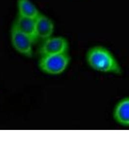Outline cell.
Wrapping results in <instances>:
<instances>
[{"instance_id": "cell-1", "label": "cell", "mask_w": 129, "mask_h": 146, "mask_svg": "<svg viewBox=\"0 0 129 146\" xmlns=\"http://www.w3.org/2000/svg\"><path fill=\"white\" fill-rule=\"evenodd\" d=\"M86 60L92 70L101 73L120 75L122 68L110 50L101 45L91 47L86 52Z\"/></svg>"}, {"instance_id": "cell-2", "label": "cell", "mask_w": 129, "mask_h": 146, "mask_svg": "<svg viewBox=\"0 0 129 146\" xmlns=\"http://www.w3.org/2000/svg\"><path fill=\"white\" fill-rule=\"evenodd\" d=\"M70 56L68 53L41 56L38 67L48 75H58L64 72L70 65Z\"/></svg>"}, {"instance_id": "cell-3", "label": "cell", "mask_w": 129, "mask_h": 146, "mask_svg": "<svg viewBox=\"0 0 129 146\" xmlns=\"http://www.w3.org/2000/svg\"><path fill=\"white\" fill-rule=\"evenodd\" d=\"M69 43L66 38L61 36H51L44 40L39 49L41 56L57 55L68 53Z\"/></svg>"}, {"instance_id": "cell-4", "label": "cell", "mask_w": 129, "mask_h": 146, "mask_svg": "<svg viewBox=\"0 0 129 146\" xmlns=\"http://www.w3.org/2000/svg\"><path fill=\"white\" fill-rule=\"evenodd\" d=\"M11 40L14 48L19 53L27 57L33 56V42L29 36L20 31L13 25L11 30Z\"/></svg>"}, {"instance_id": "cell-5", "label": "cell", "mask_w": 129, "mask_h": 146, "mask_svg": "<svg viewBox=\"0 0 129 146\" xmlns=\"http://www.w3.org/2000/svg\"><path fill=\"white\" fill-rule=\"evenodd\" d=\"M112 116L114 121L121 126L129 127V96L117 102L113 110Z\"/></svg>"}, {"instance_id": "cell-6", "label": "cell", "mask_w": 129, "mask_h": 146, "mask_svg": "<svg viewBox=\"0 0 129 146\" xmlns=\"http://www.w3.org/2000/svg\"><path fill=\"white\" fill-rule=\"evenodd\" d=\"M36 27L38 38L43 40L52 36L55 30L53 21L42 13L36 19Z\"/></svg>"}, {"instance_id": "cell-7", "label": "cell", "mask_w": 129, "mask_h": 146, "mask_svg": "<svg viewBox=\"0 0 129 146\" xmlns=\"http://www.w3.org/2000/svg\"><path fill=\"white\" fill-rule=\"evenodd\" d=\"M13 25L29 36L34 43L38 40L36 32V19L27 18L18 15Z\"/></svg>"}, {"instance_id": "cell-8", "label": "cell", "mask_w": 129, "mask_h": 146, "mask_svg": "<svg viewBox=\"0 0 129 146\" xmlns=\"http://www.w3.org/2000/svg\"><path fill=\"white\" fill-rule=\"evenodd\" d=\"M18 15L27 18L36 19L41 13L30 0H18Z\"/></svg>"}]
</instances>
